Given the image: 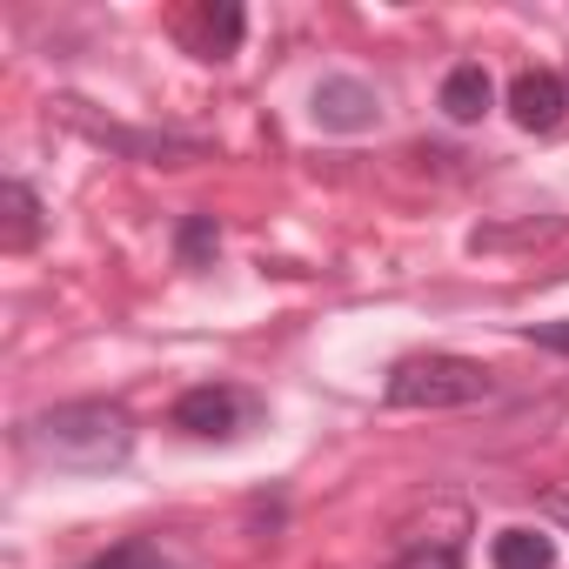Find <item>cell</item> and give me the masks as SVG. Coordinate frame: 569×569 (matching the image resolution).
<instances>
[{"label":"cell","instance_id":"cell-15","mask_svg":"<svg viewBox=\"0 0 569 569\" xmlns=\"http://www.w3.org/2000/svg\"><path fill=\"white\" fill-rule=\"evenodd\" d=\"M542 516H556V522L569 529V489H556V496H542Z\"/></svg>","mask_w":569,"mask_h":569},{"label":"cell","instance_id":"cell-4","mask_svg":"<svg viewBox=\"0 0 569 569\" xmlns=\"http://www.w3.org/2000/svg\"><path fill=\"white\" fill-rule=\"evenodd\" d=\"M309 108H316V128H329V134H362L382 121V94L356 74H322Z\"/></svg>","mask_w":569,"mask_h":569},{"label":"cell","instance_id":"cell-13","mask_svg":"<svg viewBox=\"0 0 569 569\" xmlns=\"http://www.w3.org/2000/svg\"><path fill=\"white\" fill-rule=\"evenodd\" d=\"M389 569H462V536H436V542H409Z\"/></svg>","mask_w":569,"mask_h":569},{"label":"cell","instance_id":"cell-3","mask_svg":"<svg viewBox=\"0 0 569 569\" xmlns=\"http://www.w3.org/2000/svg\"><path fill=\"white\" fill-rule=\"evenodd\" d=\"M168 422L181 436H194V442H228V436H241V429L261 422V402L248 389H234V382H194V389L174 396Z\"/></svg>","mask_w":569,"mask_h":569},{"label":"cell","instance_id":"cell-2","mask_svg":"<svg viewBox=\"0 0 569 569\" xmlns=\"http://www.w3.org/2000/svg\"><path fill=\"white\" fill-rule=\"evenodd\" d=\"M489 396H496L489 369L469 362V356H442V349L402 356V362L389 369V382H382V402H389V409H476V402H489Z\"/></svg>","mask_w":569,"mask_h":569},{"label":"cell","instance_id":"cell-12","mask_svg":"<svg viewBox=\"0 0 569 569\" xmlns=\"http://www.w3.org/2000/svg\"><path fill=\"white\" fill-rule=\"evenodd\" d=\"M214 248H221V221H214V214H188V221H181V234H174L181 268H201Z\"/></svg>","mask_w":569,"mask_h":569},{"label":"cell","instance_id":"cell-14","mask_svg":"<svg viewBox=\"0 0 569 569\" xmlns=\"http://www.w3.org/2000/svg\"><path fill=\"white\" fill-rule=\"evenodd\" d=\"M522 342H536V349H549V356H569V322H529Z\"/></svg>","mask_w":569,"mask_h":569},{"label":"cell","instance_id":"cell-5","mask_svg":"<svg viewBox=\"0 0 569 569\" xmlns=\"http://www.w3.org/2000/svg\"><path fill=\"white\" fill-rule=\"evenodd\" d=\"M509 114H516V128H529V134H556L562 114H569V81H562L556 68H522V74L509 81Z\"/></svg>","mask_w":569,"mask_h":569},{"label":"cell","instance_id":"cell-11","mask_svg":"<svg viewBox=\"0 0 569 569\" xmlns=\"http://www.w3.org/2000/svg\"><path fill=\"white\" fill-rule=\"evenodd\" d=\"M88 569H188L181 556H168L154 536H128V542H114V549H101Z\"/></svg>","mask_w":569,"mask_h":569},{"label":"cell","instance_id":"cell-9","mask_svg":"<svg viewBox=\"0 0 569 569\" xmlns=\"http://www.w3.org/2000/svg\"><path fill=\"white\" fill-rule=\"evenodd\" d=\"M241 34H248V14L234 8V0H214V8H201V14L188 21V41H194L201 61H228V54L241 48Z\"/></svg>","mask_w":569,"mask_h":569},{"label":"cell","instance_id":"cell-6","mask_svg":"<svg viewBox=\"0 0 569 569\" xmlns=\"http://www.w3.org/2000/svg\"><path fill=\"white\" fill-rule=\"evenodd\" d=\"M61 114H68L81 134L108 141V148H128V154H154V161H181V154H201V141H174V134H128V128H114V121H94V114H88V101H61Z\"/></svg>","mask_w":569,"mask_h":569},{"label":"cell","instance_id":"cell-1","mask_svg":"<svg viewBox=\"0 0 569 569\" xmlns=\"http://www.w3.org/2000/svg\"><path fill=\"white\" fill-rule=\"evenodd\" d=\"M21 449L48 469H74V476H101L121 469L134 456V416L108 396H81V402H54L41 416L21 422Z\"/></svg>","mask_w":569,"mask_h":569},{"label":"cell","instance_id":"cell-7","mask_svg":"<svg viewBox=\"0 0 569 569\" xmlns=\"http://www.w3.org/2000/svg\"><path fill=\"white\" fill-rule=\"evenodd\" d=\"M442 114L456 121V128H476L482 114H489V101H496V81H489V68L482 61H456L449 74H442Z\"/></svg>","mask_w":569,"mask_h":569},{"label":"cell","instance_id":"cell-10","mask_svg":"<svg viewBox=\"0 0 569 569\" xmlns=\"http://www.w3.org/2000/svg\"><path fill=\"white\" fill-rule=\"evenodd\" d=\"M489 562L496 569H556V536H542V529H502L489 542Z\"/></svg>","mask_w":569,"mask_h":569},{"label":"cell","instance_id":"cell-8","mask_svg":"<svg viewBox=\"0 0 569 569\" xmlns=\"http://www.w3.org/2000/svg\"><path fill=\"white\" fill-rule=\"evenodd\" d=\"M34 241H41V194L8 174V181H0V248L21 254V248H34Z\"/></svg>","mask_w":569,"mask_h":569}]
</instances>
